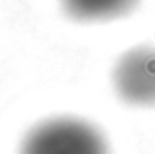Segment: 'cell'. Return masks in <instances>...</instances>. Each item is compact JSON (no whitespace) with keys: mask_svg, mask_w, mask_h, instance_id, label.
<instances>
[{"mask_svg":"<svg viewBox=\"0 0 155 154\" xmlns=\"http://www.w3.org/2000/svg\"><path fill=\"white\" fill-rule=\"evenodd\" d=\"M69 16L83 22L112 20L134 10L140 0H61Z\"/></svg>","mask_w":155,"mask_h":154,"instance_id":"cell-3","label":"cell"},{"mask_svg":"<svg viewBox=\"0 0 155 154\" xmlns=\"http://www.w3.org/2000/svg\"><path fill=\"white\" fill-rule=\"evenodd\" d=\"M20 154H108L102 132L71 117L39 123L26 135Z\"/></svg>","mask_w":155,"mask_h":154,"instance_id":"cell-1","label":"cell"},{"mask_svg":"<svg viewBox=\"0 0 155 154\" xmlns=\"http://www.w3.org/2000/svg\"><path fill=\"white\" fill-rule=\"evenodd\" d=\"M118 95L136 107H155V47L137 46L126 51L114 67Z\"/></svg>","mask_w":155,"mask_h":154,"instance_id":"cell-2","label":"cell"}]
</instances>
